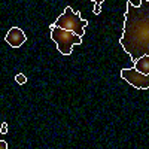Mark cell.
I'll list each match as a JSON object with an SVG mask.
<instances>
[{
    "instance_id": "1",
    "label": "cell",
    "mask_w": 149,
    "mask_h": 149,
    "mask_svg": "<svg viewBox=\"0 0 149 149\" xmlns=\"http://www.w3.org/2000/svg\"><path fill=\"white\" fill-rule=\"evenodd\" d=\"M122 49L134 63L137 58L149 52V2L142 0L139 8L127 2V10L124 14V31L119 39Z\"/></svg>"
},
{
    "instance_id": "2",
    "label": "cell",
    "mask_w": 149,
    "mask_h": 149,
    "mask_svg": "<svg viewBox=\"0 0 149 149\" xmlns=\"http://www.w3.org/2000/svg\"><path fill=\"white\" fill-rule=\"evenodd\" d=\"M86 26H88V21L81 18L79 12L73 10L70 6H66L64 12L57 18V21L54 24L49 26V29H61V30H66V31L76 34L79 37H84Z\"/></svg>"
},
{
    "instance_id": "3",
    "label": "cell",
    "mask_w": 149,
    "mask_h": 149,
    "mask_svg": "<svg viewBox=\"0 0 149 149\" xmlns=\"http://www.w3.org/2000/svg\"><path fill=\"white\" fill-rule=\"evenodd\" d=\"M49 30H51V39L55 42L57 49L63 55H70L73 51V46L82 43V37L70 31L61 30V29H49Z\"/></svg>"
},
{
    "instance_id": "4",
    "label": "cell",
    "mask_w": 149,
    "mask_h": 149,
    "mask_svg": "<svg viewBox=\"0 0 149 149\" xmlns=\"http://www.w3.org/2000/svg\"><path fill=\"white\" fill-rule=\"evenodd\" d=\"M121 78L124 81H127L131 86L137 90H148L149 88V76L139 73L134 67L131 69H122L121 70Z\"/></svg>"
},
{
    "instance_id": "5",
    "label": "cell",
    "mask_w": 149,
    "mask_h": 149,
    "mask_svg": "<svg viewBox=\"0 0 149 149\" xmlns=\"http://www.w3.org/2000/svg\"><path fill=\"white\" fill-rule=\"evenodd\" d=\"M5 40H6L8 45H10L12 48H19V46L24 45V42L27 40V37H26L24 31H22L19 27H12V29L8 31Z\"/></svg>"
},
{
    "instance_id": "6",
    "label": "cell",
    "mask_w": 149,
    "mask_h": 149,
    "mask_svg": "<svg viewBox=\"0 0 149 149\" xmlns=\"http://www.w3.org/2000/svg\"><path fill=\"white\" fill-rule=\"evenodd\" d=\"M134 69L139 73L145 74V76H149V55H143V57L136 60L134 61Z\"/></svg>"
},
{
    "instance_id": "7",
    "label": "cell",
    "mask_w": 149,
    "mask_h": 149,
    "mask_svg": "<svg viewBox=\"0 0 149 149\" xmlns=\"http://www.w3.org/2000/svg\"><path fill=\"white\" fill-rule=\"evenodd\" d=\"M15 81H17V84H19V85H24L27 82V78L24 76V73H18L17 76H15Z\"/></svg>"
},
{
    "instance_id": "8",
    "label": "cell",
    "mask_w": 149,
    "mask_h": 149,
    "mask_svg": "<svg viewBox=\"0 0 149 149\" xmlns=\"http://www.w3.org/2000/svg\"><path fill=\"white\" fill-rule=\"evenodd\" d=\"M103 3H104L103 0H102V2H98V3H95V2H94V5H95V6H94L93 12H94L95 15H98V14H100V12H102V5H103Z\"/></svg>"
},
{
    "instance_id": "9",
    "label": "cell",
    "mask_w": 149,
    "mask_h": 149,
    "mask_svg": "<svg viewBox=\"0 0 149 149\" xmlns=\"http://www.w3.org/2000/svg\"><path fill=\"white\" fill-rule=\"evenodd\" d=\"M6 133H8V124L3 122L2 127H0V134H6Z\"/></svg>"
},
{
    "instance_id": "10",
    "label": "cell",
    "mask_w": 149,
    "mask_h": 149,
    "mask_svg": "<svg viewBox=\"0 0 149 149\" xmlns=\"http://www.w3.org/2000/svg\"><path fill=\"white\" fill-rule=\"evenodd\" d=\"M0 149H9L8 148V143L5 140H0Z\"/></svg>"
}]
</instances>
